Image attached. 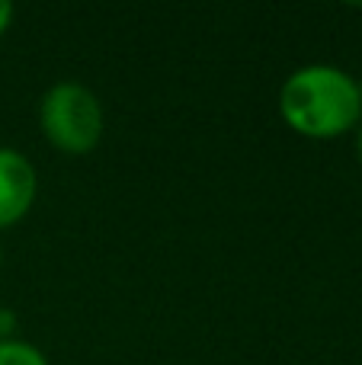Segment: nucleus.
I'll use <instances>...</instances> for the list:
<instances>
[{"instance_id": "nucleus-1", "label": "nucleus", "mask_w": 362, "mask_h": 365, "mask_svg": "<svg viewBox=\"0 0 362 365\" xmlns=\"http://www.w3.org/2000/svg\"><path fill=\"white\" fill-rule=\"evenodd\" d=\"M279 115L308 141H333L362 122L359 83L337 64H301L279 87Z\"/></svg>"}, {"instance_id": "nucleus-2", "label": "nucleus", "mask_w": 362, "mask_h": 365, "mask_svg": "<svg viewBox=\"0 0 362 365\" xmlns=\"http://www.w3.org/2000/svg\"><path fill=\"white\" fill-rule=\"evenodd\" d=\"M38 128L42 138L68 158L96 151L106 135V113L100 96L77 81L51 83L38 100Z\"/></svg>"}, {"instance_id": "nucleus-3", "label": "nucleus", "mask_w": 362, "mask_h": 365, "mask_svg": "<svg viewBox=\"0 0 362 365\" xmlns=\"http://www.w3.org/2000/svg\"><path fill=\"white\" fill-rule=\"evenodd\" d=\"M38 195L36 164L19 148L0 145V231L19 225Z\"/></svg>"}, {"instance_id": "nucleus-4", "label": "nucleus", "mask_w": 362, "mask_h": 365, "mask_svg": "<svg viewBox=\"0 0 362 365\" xmlns=\"http://www.w3.org/2000/svg\"><path fill=\"white\" fill-rule=\"evenodd\" d=\"M0 365H51V362L29 340L13 336V340H0Z\"/></svg>"}, {"instance_id": "nucleus-5", "label": "nucleus", "mask_w": 362, "mask_h": 365, "mask_svg": "<svg viewBox=\"0 0 362 365\" xmlns=\"http://www.w3.org/2000/svg\"><path fill=\"white\" fill-rule=\"evenodd\" d=\"M16 334V314L10 308H0V340H13Z\"/></svg>"}, {"instance_id": "nucleus-6", "label": "nucleus", "mask_w": 362, "mask_h": 365, "mask_svg": "<svg viewBox=\"0 0 362 365\" xmlns=\"http://www.w3.org/2000/svg\"><path fill=\"white\" fill-rule=\"evenodd\" d=\"M13 16H16V10H13V4H6V0H0V36H4V32L13 26Z\"/></svg>"}, {"instance_id": "nucleus-7", "label": "nucleus", "mask_w": 362, "mask_h": 365, "mask_svg": "<svg viewBox=\"0 0 362 365\" xmlns=\"http://www.w3.org/2000/svg\"><path fill=\"white\" fill-rule=\"evenodd\" d=\"M356 154H359V164H362V122H359V128H356Z\"/></svg>"}, {"instance_id": "nucleus-8", "label": "nucleus", "mask_w": 362, "mask_h": 365, "mask_svg": "<svg viewBox=\"0 0 362 365\" xmlns=\"http://www.w3.org/2000/svg\"><path fill=\"white\" fill-rule=\"evenodd\" d=\"M0 266H4V244H0Z\"/></svg>"}, {"instance_id": "nucleus-9", "label": "nucleus", "mask_w": 362, "mask_h": 365, "mask_svg": "<svg viewBox=\"0 0 362 365\" xmlns=\"http://www.w3.org/2000/svg\"><path fill=\"white\" fill-rule=\"evenodd\" d=\"M356 83H359V96H362V77H356Z\"/></svg>"}]
</instances>
